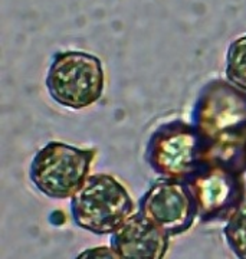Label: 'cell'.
I'll return each mask as SVG.
<instances>
[{"mask_svg": "<svg viewBox=\"0 0 246 259\" xmlns=\"http://www.w3.org/2000/svg\"><path fill=\"white\" fill-rule=\"evenodd\" d=\"M138 212L174 236L190 229L197 214V200L184 185L164 179L143 196Z\"/></svg>", "mask_w": 246, "mask_h": 259, "instance_id": "cell-4", "label": "cell"}, {"mask_svg": "<svg viewBox=\"0 0 246 259\" xmlns=\"http://www.w3.org/2000/svg\"><path fill=\"white\" fill-rule=\"evenodd\" d=\"M223 233L233 253L237 258L246 259V207L232 214Z\"/></svg>", "mask_w": 246, "mask_h": 259, "instance_id": "cell-9", "label": "cell"}, {"mask_svg": "<svg viewBox=\"0 0 246 259\" xmlns=\"http://www.w3.org/2000/svg\"><path fill=\"white\" fill-rule=\"evenodd\" d=\"M104 83L100 58L82 51L56 54L46 75L51 98L71 110H84L95 104L104 93Z\"/></svg>", "mask_w": 246, "mask_h": 259, "instance_id": "cell-2", "label": "cell"}, {"mask_svg": "<svg viewBox=\"0 0 246 259\" xmlns=\"http://www.w3.org/2000/svg\"><path fill=\"white\" fill-rule=\"evenodd\" d=\"M196 187L197 190L194 193V197L197 199V206H200L203 212L216 209L229 196L228 182L223 177L215 175L206 179H200L196 183Z\"/></svg>", "mask_w": 246, "mask_h": 259, "instance_id": "cell-7", "label": "cell"}, {"mask_svg": "<svg viewBox=\"0 0 246 259\" xmlns=\"http://www.w3.org/2000/svg\"><path fill=\"white\" fill-rule=\"evenodd\" d=\"M197 157V137L184 128L161 134L151 146L150 160L158 173L169 179L186 175Z\"/></svg>", "mask_w": 246, "mask_h": 259, "instance_id": "cell-6", "label": "cell"}, {"mask_svg": "<svg viewBox=\"0 0 246 259\" xmlns=\"http://www.w3.org/2000/svg\"><path fill=\"white\" fill-rule=\"evenodd\" d=\"M78 258H118L117 253L112 250V248L109 246H97L92 249L84 250L82 253L78 255Z\"/></svg>", "mask_w": 246, "mask_h": 259, "instance_id": "cell-10", "label": "cell"}, {"mask_svg": "<svg viewBox=\"0 0 246 259\" xmlns=\"http://www.w3.org/2000/svg\"><path fill=\"white\" fill-rule=\"evenodd\" d=\"M226 78L229 82L246 91V35L237 37L228 48Z\"/></svg>", "mask_w": 246, "mask_h": 259, "instance_id": "cell-8", "label": "cell"}, {"mask_svg": "<svg viewBox=\"0 0 246 259\" xmlns=\"http://www.w3.org/2000/svg\"><path fill=\"white\" fill-rule=\"evenodd\" d=\"M169 241L170 235L140 212L111 233V248L118 258H163Z\"/></svg>", "mask_w": 246, "mask_h": 259, "instance_id": "cell-5", "label": "cell"}, {"mask_svg": "<svg viewBox=\"0 0 246 259\" xmlns=\"http://www.w3.org/2000/svg\"><path fill=\"white\" fill-rule=\"evenodd\" d=\"M134 213L127 189L109 175H92L71 197V214L81 229L111 235Z\"/></svg>", "mask_w": 246, "mask_h": 259, "instance_id": "cell-1", "label": "cell"}, {"mask_svg": "<svg viewBox=\"0 0 246 259\" xmlns=\"http://www.w3.org/2000/svg\"><path fill=\"white\" fill-rule=\"evenodd\" d=\"M95 151L49 141L30 163V182L51 199H69L90 173Z\"/></svg>", "mask_w": 246, "mask_h": 259, "instance_id": "cell-3", "label": "cell"}]
</instances>
